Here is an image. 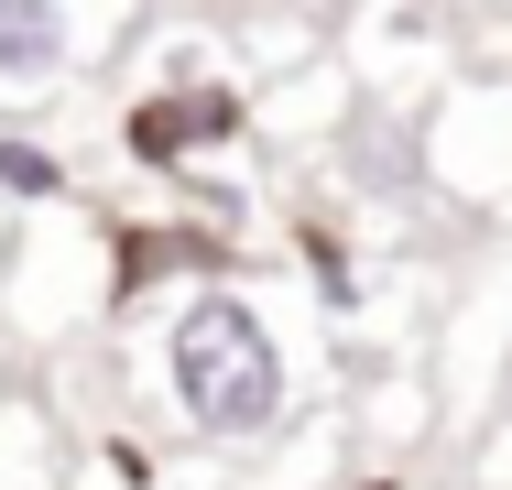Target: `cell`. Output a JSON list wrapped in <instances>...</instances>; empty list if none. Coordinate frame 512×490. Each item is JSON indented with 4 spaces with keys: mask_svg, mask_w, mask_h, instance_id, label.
<instances>
[{
    "mask_svg": "<svg viewBox=\"0 0 512 490\" xmlns=\"http://www.w3.org/2000/svg\"><path fill=\"white\" fill-rule=\"evenodd\" d=\"M0 196L11 207H44V196H66V164L44 142H0Z\"/></svg>",
    "mask_w": 512,
    "mask_h": 490,
    "instance_id": "cell-4",
    "label": "cell"
},
{
    "mask_svg": "<svg viewBox=\"0 0 512 490\" xmlns=\"http://www.w3.org/2000/svg\"><path fill=\"white\" fill-rule=\"evenodd\" d=\"M229 131H240V98L229 88H175V98H153V109H131V153L142 164H175V153L229 142Z\"/></svg>",
    "mask_w": 512,
    "mask_h": 490,
    "instance_id": "cell-2",
    "label": "cell"
},
{
    "mask_svg": "<svg viewBox=\"0 0 512 490\" xmlns=\"http://www.w3.org/2000/svg\"><path fill=\"white\" fill-rule=\"evenodd\" d=\"M66 66V0H0V77L44 88Z\"/></svg>",
    "mask_w": 512,
    "mask_h": 490,
    "instance_id": "cell-3",
    "label": "cell"
},
{
    "mask_svg": "<svg viewBox=\"0 0 512 490\" xmlns=\"http://www.w3.org/2000/svg\"><path fill=\"white\" fill-rule=\"evenodd\" d=\"M164 382H175V403H186L197 436H229L240 447V436H273L284 425V349H273V327L240 294H197L175 316Z\"/></svg>",
    "mask_w": 512,
    "mask_h": 490,
    "instance_id": "cell-1",
    "label": "cell"
}]
</instances>
